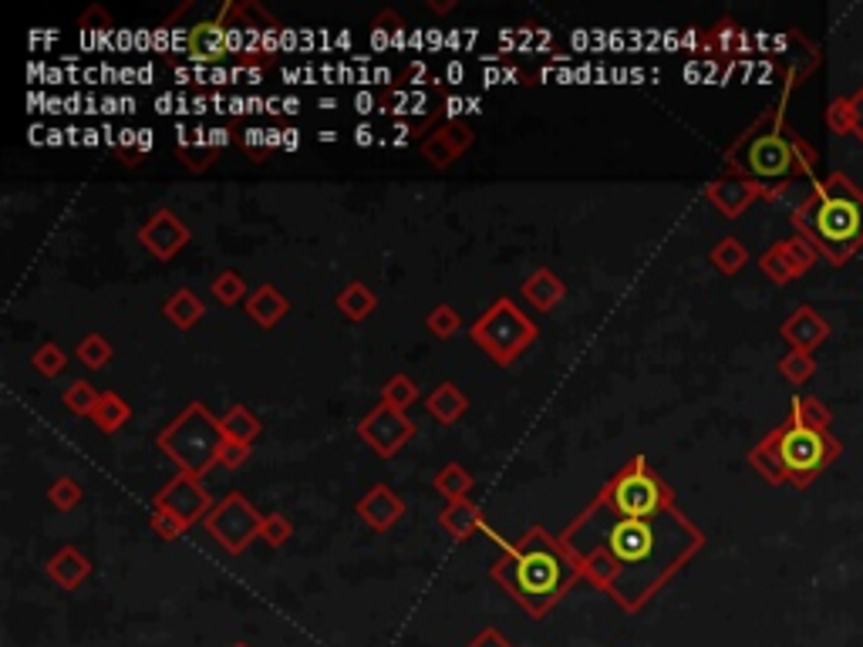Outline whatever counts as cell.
I'll use <instances>...</instances> for the list:
<instances>
[{
    "label": "cell",
    "mask_w": 863,
    "mask_h": 647,
    "mask_svg": "<svg viewBox=\"0 0 863 647\" xmlns=\"http://www.w3.org/2000/svg\"><path fill=\"white\" fill-rule=\"evenodd\" d=\"M765 193H769V190H762L759 182L742 179V175H736V179H715V182H708V186H705L708 203H715V209L725 213L729 219L742 216V213H746L759 196H765Z\"/></svg>",
    "instance_id": "5bb4252c"
},
{
    "label": "cell",
    "mask_w": 863,
    "mask_h": 647,
    "mask_svg": "<svg viewBox=\"0 0 863 647\" xmlns=\"http://www.w3.org/2000/svg\"><path fill=\"white\" fill-rule=\"evenodd\" d=\"M425 408H429V415H432L435 422L456 425L463 415L469 411V398H466L456 385H452V382H442V385H435V388L429 391Z\"/></svg>",
    "instance_id": "603a6c76"
},
{
    "label": "cell",
    "mask_w": 863,
    "mask_h": 647,
    "mask_svg": "<svg viewBox=\"0 0 863 647\" xmlns=\"http://www.w3.org/2000/svg\"><path fill=\"white\" fill-rule=\"evenodd\" d=\"M382 401L398 408V411H408L416 401H419V385L408 378V375H391L382 388Z\"/></svg>",
    "instance_id": "f546056e"
},
{
    "label": "cell",
    "mask_w": 863,
    "mask_h": 647,
    "mask_svg": "<svg viewBox=\"0 0 863 647\" xmlns=\"http://www.w3.org/2000/svg\"><path fill=\"white\" fill-rule=\"evenodd\" d=\"M765 442L780 455L786 483H793L796 489H806L840 455V442L830 435V429H813L793 415L780 429H772Z\"/></svg>",
    "instance_id": "8992f818"
},
{
    "label": "cell",
    "mask_w": 863,
    "mask_h": 647,
    "mask_svg": "<svg viewBox=\"0 0 863 647\" xmlns=\"http://www.w3.org/2000/svg\"><path fill=\"white\" fill-rule=\"evenodd\" d=\"M473 476L459 466V462H445V466L435 473V489L448 499V502H456V499H469L473 492Z\"/></svg>",
    "instance_id": "83f0119b"
},
{
    "label": "cell",
    "mask_w": 863,
    "mask_h": 647,
    "mask_svg": "<svg viewBox=\"0 0 863 647\" xmlns=\"http://www.w3.org/2000/svg\"><path fill=\"white\" fill-rule=\"evenodd\" d=\"M749 462H752V469H756L769 486H783V483H786V473H783V466H780V455L772 452V445H769L765 439L749 452Z\"/></svg>",
    "instance_id": "f1b7e54d"
},
{
    "label": "cell",
    "mask_w": 863,
    "mask_h": 647,
    "mask_svg": "<svg viewBox=\"0 0 863 647\" xmlns=\"http://www.w3.org/2000/svg\"><path fill=\"white\" fill-rule=\"evenodd\" d=\"M780 250H783V257L790 260V266H793V273H796V276H803V273L813 266V260H816V247H813L806 237L783 240V243H780Z\"/></svg>",
    "instance_id": "ab89813d"
},
{
    "label": "cell",
    "mask_w": 863,
    "mask_h": 647,
    "mask_svg": "<svg viewBox=\"0 0 863 647\" xmlns=\"http://www.w3.org/2000/svg\"><path fill=\"white\" fill-rule=\"evenodd\" d=\"M796 81L786 84L780 105L765 112L739 143L729 149L725 162H729L733 172H739L742 179H799V175H813V162L816 152L803 143V138L786 128V99L790 88Z\"/></svg>",
    "instance_id": "277c9868"
},
{
    "label": "cell",
    "mask_w": 863,
    "mask_h": 647,
    "mask_svg": "<svg viewBox=\"0 0 863 647\" xmlns=\"http://www.w3.org/2000/svg\"><path fill=\"white\" fill-rule=\"evenodd\" d=\"M247 458H250V445H240V442H230V439H226V442L219 445L216 466H223V469H240Z\"/></svg>",
    "instance_id": "f6af8a7d"
},
{
    "label": "cell",
    "mask_w": 863,
    "mask_h": 647,
    "mask_svg": "<svg viewBox=\"0 0 863 647\" xmlns=\"http://www.w3.org/2000/svg\"><path fill=\"white\" fill-rule=\"evenodd\" d=\"M75 354H78V361H81L84 367L99 372V367H105V364L112 361V344H109L102 334H84V338L78 341Z\"/></svg>",
    "instance_id": "e575fe53"
},
{
    "label": "cell",
    "mask_w": 863,
    "mask_h": 647,
    "mask_svg": "<svg viewBox=\"0 0 863 647\" xmlns=\"http://www.w3.org/2000/svg\"><path fill=\"white\" fill-rule=\"evenodd\" d=\"M793 223L816 253L830 263H847L863 247V193L843 172L813 182V193L796 206Z\"/></svg>",
    "instance_id": "3957f363"
},
{
    "label": "cell",
    "mask_w": 863,
    "mask_h": 647,
    "mask_svg": "<svg viewBox=\"0 0 863 647\" xmlns=\"http://www.w3.org/2000/svg\"><path fill=\"white\" fill-rule=\"evenodd\" d=\"M81 496H84V489H81V483H78V479H71V476H61V479H55V483H52V489H48V499H52V506H55V510H61V513L75 510V506L81 502Z\"/></svg>",
    "instance_id": "f35d334b"
},
{
    "label": "cell",
    "mask_w": 863,
    "mask_h": 647,
    "mask_svg": "<svg viewBox=\"0 0 863 647\" xmlns=\"http://www.w3.org/2000/svg\"><path fill=\"white\" fill-rule=\"evenodd\" d=\"M439 523H442V530L456 540V543H466L473 533H479L482 530V513H479V506L473 502V499H456V502H448L445 510L439 513Z\"/></svg>",
    "instance_id": "7402d4cb"
},
{
    "label": "cell",
    "mask_w": 863,
    "mask_h": 647,
    "mask_svg": "<svg viewBox=\"0 0 863 647\" xmlns=\"http://www.w3.org/2000/svg\"><path fill=\"white\" fill-rule=\"evenodd\" d=\"M357 143H361V146H368V143H372V132H368V128H361V132H357Z\"/></svg>",
    "instance_id": "681fc988"
},
{
    "label": "cell",
    "mask_w": 863,
    "mask_h": 647,
    "mask_svg": "<svg viewBox=\"0 0 863 647\" xmlns=\"http://www.w3.org/2000/svg\"><path fill=\"white\" fill-rule=\"evenodd\" d=\"M520 294L526 297L530 307H536L540 314H547V310H554V307L564 300L567 287H564V281H560V276H557L554 270L540 266V270H533V273L526 276V281H523Z\"/></svg>",
    "instance_id": "ac0fdd59"
},
{
    "label": "cell",
    "mask_w": 863,
    "mask_h": 647,
    "mask_svg": "<svg viewBox=\"0 0 863 647\" xmlns=\"http://www.w3.org/2000/svg\"><path fill=\"white\" fill-rule=\"evenodd\" d=\"M99 398H102V395H99L92 385H88V382H71V385L65 388V395H61V401L68 405V411H71V415H81V419H92Z\"/></svg>",
    "instance_id": "836d02e7"
},
{
    "label": "cell",
    "mask_w": 863,
    "mask_h": 647,
    "mask_svg": "<svg viewBox=\"0 0 863 647\" xmlns=\"http://www.w3.org/2000/svg\"><path fill=\"white\" fill-rule=\"evenodd\" d=\"M294 536V523L284 517V513H270L263 517V530H260V540L270 546V549H281L287 540Z\"/></svg>",
    "instance_id": "b9f144b4"
},
{
    "label": "cell",
    "mask_w": 863,
    "mask_h": 647,
    "mask_svg": "<svg viewBox=\"0 0 863 647\" xmlns=\"http://www.w3.org/2000/svg\"><path fill=\"white\" fill-rule=\"evenodd\" d=\"M813 372H816V361H813V354H806V351H790V354L780 361V375H783L786 382H793V385L809 382Z\"/></svg>",
    "instance_id": "74e56055"
},
{
    "label": "cell",
    "mask_w": 863,
    "mask_h": 647,
    "mask_svg": "<svg viewBox=\"0 0 863 647\" xmlns=\"http://www.w3.org/2000/svg\"><path fill=\"white\" fill-rule=\"evenodd\" d=\"M853 109H856V135H860V143H863V88L853 95Z\"/></svg>",
    "instance_id": "7dc6e473"
},
{
    "label": "cell",
    "mask_w": 863,
    "mask_h": 647,
    "mask_svg": "<svg viewBox=\"0 0 863 647\" xmlns=\"http://www.w3.org/2000/svg\"><path fill=\"white\" fill-rule=\"evenodd\" d=\"M291 310V300L274 287V284H260L250 297H247V314L253 317L257 328L270 331L274 324H281Z\"/></svg>",
    "instance_id": "44dd1931"
},
{
    "label": "cell",
    "mask_w": 863,
    "mask_h": 647,
    "mask_svg": "<svg viewBox=\"0 0 863 647\" xmlns=\"http://www.w3.org/2000/svg\"><path fill=\"white\" fill-rule=\"evenodd\" d=\"M492 580L503 587L530 617H547L567 590L583 580L574 553L543 526H530L516 543H503V557L492 564Z\"/></svg>",
    "instance_id": "7a4b0ae2"
},
{
    "label": "cell",
    "mask_w": 863,
    "mask_h": 647,
    "mask_svg": "<svg viewBox=\"0 0 863 647\" xmlns=\"http://www.w3.org/2000/svg\"><path fill=\"white\" fill-rule=\"evenodd\" d=\"M459 324H463V317H459V310L456 307H448V304H435L432 310H429V317H425V328L435 334V338H452L459 331Z\"/></svg>",
    "instance_id": "8d00e7d4"
},
{
    "label": "cell",
    "mask_w": 863,
    "mask_h": 647,
    "mask_svg": "<svg viewBox=\"0 0 863 647\" xmlns=\"http://www.w3.org/2000/svg\"><path fill=\"white\" fill-rule=\"evenodd\" d=\"M128 415H132V408L125 405L122 395L102 391V398H99V405H95V411H92V422H95L102 432H118V429L128 422Z\"/></svg>",
    "instance_id": "4316f807"
},
{
    "label": "cell",
    "mask_w": 863,
    "mask_h": 647,
    "mask_svg": "<svg viewBox=\"0 0 863 647\" xmlns=\"http://www.w3.org/2000/svg\"><path fill=\"white\" fill-rule=\"evenodd\" d=\"M65 364H68V354H65L55 341L41 344V348L34 351V357H31V367H34L37 375H44V378H58V375L65 372Z\"/></svg>",
    "instance_id": "d590c367"
},
{
    "label": "cell",
    "mask_w": 863,
    "mask_h": 647,
    "mask_svg": "<svg viewBox=\"0 0 863 647\" xmlns=\"http://www.w3.org/2000/svg\"><path fill=\"white\" fill-rule=\"evenodd\" d=\"M793 419H799V422H806V425H813V429H830V422H833V411L820 401V398H809V395H799V398H793Z\"/></svg>",
    "instance_id": "1f68e13d"
},
{
    "label": "cell",
    "mask_w": 863,
    "mask_h": 647,
    "mask_svg": "<svg viewBox=\"0 0 863 647\" xmlns=\"http://www.w3.org/2000/svg\"><path fill=\"white\" fill-rule=\"evenodd\" d=\"M219 429H223V439L240 442V445H253V439L260 435V419H257V415H253L250 408L234 405V408H226V411H223Z\"/></svg>",
    "instance_id": "d4e9b609"
},
{
    "label": "cell",
    "mask_w": 863,
    "mask_h": 647,
    "mask_svg": "<svg viewBox=\"0 0 863 647\" xmlns=\"http://www.w3.org/2000/svg\"><path fill=\"white\" fill-rule=\"evenodd\" d=\"M226 55H230V31H226V18L223 14H216L209 21H200L190 31V41H186V58L190 61L213 65V61H219Z\"/></svg>",
    "instance_id": "9a60e30c"
},
{
    "label": "cell",
    "mask_w": 863,
    "mask_h": 647,
    "mask_svg": "<svg viewBox=\"0 0 863 647\" xmlns=\"http://www.w3.org/2000/svg\"><path fill=\"white\" fill-rule=\"evenodd\" d=\"M759 266L765 270V276H769L772 284H790V281H796V273H793L790 260L783 257L780 243L772 247V250H765V253L759 257Z\"/></svg>",
    "instance_id": "60d3db41"
},
{
    "label": "cell",
    "mask_w": 863,
    "mask_h": 647,
    "mask_svg": "<svg viewBox=\"0 0 863 647\" xmlns=\"http://www.w3.org/2000/svg\"><path fill=\"white\" fill-rule=\"evenodd\" d=\"M712 263L722 270V273H739L746 263H749V253H746V247H742V240H736V237H725L722 243H715V250H712Z\"/></svg>",
    "instance_id": "d6a6232c"
},
{
    "label": "cell",
    "mask_w": 863,
    "mask_h": 647,
    "mask_svg": "<svg viewBox=\"0 0 863 647\" xmlns=\"http://www.w3.org/2000/svg\"><path fill=\"white\" fill-rule=\"evenodd\" d=\"M473 128L459 118H452L445 125H439L435 132H429L422 138V156L435 166V169H448L452 162H456L463 152H469L473 146Z\"/></svg>",
    "instance_id": "4fadbf2b"
},
{
    "label": "cell",
    "mask_w": 863,
    "mask_h": 647,
    "mask_svg": "<svg viewBox=\"0 0 863 647\" xmlns=\"http://www.w3.org/2000/svg\"><path fill=\"white\" fill-rule=\"evenodd\" d=\"M466 647H516V644H510L503 634H499L496 627H486L482 634H476Z\"/></svg>",
    "instance_id": "bcb514c9"
},
{
    "label": "cell",
    "mask_w": 863,
    "mask_h": 647,
    "mask_svg": "<svg viewBox=\"0 0 863 647\" xmlns=\"http://www.w3.org/2000/svg\"><path fill=\"white\" fill-rule=\"evenodd\" d=\"M574 560H577L583 580H590L601 593L611 597V590H614V583H617V560L611 557V553H607L604 546L577 549V553H574Z\"/></svg>",
    "instance_id": "ffe728a7"
},
{
    "label": "cell",
    "mask_w": 863,
    "mask_h": 647,
    "mask_svg": "<svg viewBox=\"0 0 863 647\" xmlns=\"http://www.w3.org/2000/svg\"><path fill=\"white\" fill-rule=\"evenodd\" d=\"M162 314L175 324L179 331H190V328H196V324L206 317V304H203L190 287H183V291H175V294L162 304Z\"/></svg>",
    "instance_id": "cb8c5ba5"
},
{
    "label": "cell",
    "mask_w": 863,
    "mask_h": 647,
    "mask_svg": "<svg viewBox=\"0 0 863 647\" xmlns=\"http://www.w3.org/2000/svg\"><path fill=\"white\" fill-rule=\"evenodd\" d=\"M48 577L61 590H78L88 577H92V560H88L78 546H61L48 560Z\"/></svg>",
    "instance_id": "d6986e66"
},
{
    "label": "cell",
    "mask_w": 863,
    "mask_h": 647,
    "mask_svg": "<svg viewBox=\"0 0 863 647\" xmlns=\"http://www.w3.org/2000/svg\"><path fill=\"white\" fill-rule=\"evenodd\" d=\"M156 510H166V513H175L183 523H196V520H206L209 510H213V499L209 492L203 489V483L190 473H179L169 486H162L152 499Z\"/></svg>",
    "instance_id": "8fae6325"
},
{
    "label": "cell",
    "mask_w": 863,
    "mask_h": 647,
    "mask_svg": "<svg viewBox=\"0 0 863 647\" xmlns=\"http://www.w3.org/2000/svg\"><path fill=\"white\" fill-rule=\"evenodd\" d=\"M230 647H253V644H243V640H237V644H230Z\"/></svg>",
    "instance_id": "f907efd6"
},
{
    "label": "cell",
    "mask_w": 863,
    "mask_h": 647,
    "mask_svg": "<svg viewBox=\"0 0 863 647\" xmlns=\"http://www.w3.org/2000/svg\"><path fill=\"white\" fill-rule=\"evenodd\" d=\"M378 307V297L361 284V281H354V284H348L341 294H338V310L344 314V317H351V320H365V317H372V310Z\"/></svg>",
    "instance_id": "484cf974"
},
{
    "label": "cell",
    "mask_w": 863,
    "mask_h": 647,
    "mask_svg": "<svg viewBox=\"0 0 863 647\" xmlns=\"http://www.w3.org/2000/svg\"><path fill=\"white\" fill-rule=\"evenodd\" d=\"M780 334L793 344V351H806V354H813L816 348H820L827 338H830V324L816 314L813 307H799L783 328H780Z\"/></svg>",
    "instance_id": "e0dca14e"
},
{
    "label": "cell",
    "mask_w": 863,
    "mask_h": 647,
    "mask_svg": "<svg viewBox=\"0 0 863 647\" xmlns=\"http://www.w3.org/2000/svg\"><path fill=\"white\" fill-rule=\"evenodd\" d=\"M139 240L143 247L156 257V260H172L179 250H183L193 234H190V226L179 219L172 209H159L152 213L143 226H139Z\"/></svg>",
    "instance_id": "7c38bea8"
},
{
    "label": "cell",
    "mask_w": 863,
    "mask_h": 647,
    "mask_svg": "<svg viewBox=\"0 0 863 647\" xmlns=\"http://www.w3.org/2000/svg\"><path fill=\"white\" fill-rule=\"evenodd\" d=\"M223 442L226 439L219 419H213L203 401H190L172 419V425L156 439V445L175 462L179 473H190L196 479H203L216 466Z\"/></svg>",
    "instance_id": "5b68a950"
},
{
    "label": "cell",
    "mask_w": 863,
    "mask_h": 647,
    "mask_svg": "<svg viewBox=\"0 0 863 647\" xmlns=\"http://www.w3.org/2000/svg\"><path fill=\"white\" fill-rule=\"evenodd\" d=\"M601 496L617 517H634V520L658 517L668 510V506H674L671 489L648 466L645 455H634L627 466L601 489Z\"/></svg>",
    "instance_id": "52a82bcc"
},
{
    "label": "cell",
    "mask_w": 863,
    "mask_h": 647,
    "mask_svg": "<svg viewBox=\"0 0 863 647\" xmlns=\"http://www.w3.org/2000/svg\"><path fill=\"white\" fill-rule=\"evenodd\" d=\"M416 432H419L416 422L408 419L405 411H398L385 401L357 422V435L378 452V458H395L408 442L416 439Z\"/></svg>",
    "instance_id": "30bf717a"
},
{
    "label": "cell",
    "mask_w": 863,
    "mask_h": 647,
    "mask_svg": "<svg viewBox=\"0 0 863 647\" xmlns=\"http://www.w3.org/2000/svg\"><path fill=\"white\" fill-rule=\"evenodd\" d=\"M473 341L496 361V364H513L533 341H536V324L520 310L516 300L499 297L473 328Z\"/></svg>",
    "instance_id": "ba28073f"
},
{
    "label": "cell",
    "mask_w": 863,
    "mask_h": 647,
    "mask_svg": "<svg viewBox=\"0 0 863 647\" xmlns=\"http://www.w3.org/2000/svg\"><path fill=\"white\" fill-rule=\"evenodd\" d=\"M149 526H152V533L162 536V540H179V536L190 530V523H183L175 513H166V510H156Z\"/></svg>",
    "instance_id": "ee69618b"
},
{
    "label": "cell",
    "mask_w": 863,
    "mask_h": 647,
    "mask_svg": "<svg viewBox=\"0 0 863 647\" xmlns=\"http://www.w3.org/2000/svg\"><path fill=\"white\" fill-rule=\"evenodd\" d=\"M560 543L570 553L604 546L617 560V583L611 590V600L627 614H638L705 546V536L685 513H678V506H668L658 517L634 520L617 517L604 502V496H598L564 530Z\"/></svg>",
    "instance_id": "6da1fadb"
},
{
    "label": "cell",
    "mask_w": 863,
    "mask_h": 647,
    "mask_svg": "<svg viewBox=\"0 0 863 647\" xmlns=\"http://www.w3.org/2000/svg\"><path fill=\"white\" fill-rule=\"evenodd\" d=\"M203 523L226 553H243L263 530V517L253 510V502L243 492L223 496Z\"/></svg>",
    "instance_id": "9c48e42d"
},
{
    "label": "cell",
    "mask_w": 863,
    "mask_h": 647,
    "mask_svg": "<svg viewBox=\"0 0 863 647\" xmlns=\"http://www.w3.org/2000/svg\"><path fill=\"white\" fill-rule=\"evenodd\" d=\"M209 291H213V297H216L223 307H234V304H240V300L247 297V281H243L237 270H223V273L213 276Z\"/></svg>",
    "instance_id": "4dcf8cb0"
},
{
    "label": "cell",
    "mask_w": 863,
    "mask_h": 647,
    "mask_svg": "<svg viewBox=\"0 0 863 647\" xmlns=\"http://www.w3.org/2000/svg\"><path fill=\"white\" fill-rule=\"evenodd\" d=\"M452 8H456L452 0H429V11H435V14H448Z\"/></svg>",
    "instance_id": "c3c4849f"
},
{
    "label": "cell",
    "mask_w": 863,
    "mask_h": 647,
    "mask_svg": "<svg viewBox=\"0 0 863 647\" xmlns=\"http://www.w3.org/2000/svg\"><path fill=\"white\" fill-rule=\"evenodd\" d=\"M827 125L837 132V135H856V109H853V99H837L827 112Z\"/></svg>",
    "instance_id": "7bdbcfd3"
},
{
    "label": "cell",
    "mask_w": 863,
    "mask_h": 647,
    "mask_svg": "<svg viewBox=\"0 0 863 647\" xmlns=\"http://www.w3.org/2000/svg\"><path fill=\"white\" fill-rule=\"evenodd\" d=\"M405 513V502L398 499V492L391 486H372L365 496L357 499V517L365 520L375 533H388Z\"/></svg>",
    "instance_id": "2e32d148"
}]
</instances>
